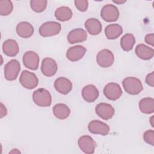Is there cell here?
Segmentation results:
<instances>
[{
  "mask_svg": "<svg viewBox=\"0 0 154 154\" xmlns=\"http://www.w3.org/2000/svg\"><path fill=\"white\" fill-rule=\"evenodd\" d=\"M33 102L38 106H49L52 103V97L50 93L45 88H40L32 94Z\"/></svg>",
  "mask_w": 154,
  "mask_h": 154,
  "instance_id": "obj_1",
  "label": "cell"
},
{
  "mask_svg": "<svg viewBox=\"0 0 154 154\" xmlns=\"http://www.w3.org/2000/svg\"><path fill=\"white\" fill-rule=\"evenodd\" d=\"M122 85L126 93L132 95L138 94L143 89L141 81L135 77H127L122 81Z\"/></svg>",
  "mask_w": 154,
  "mask_h": 154,
  "instance_id": "obj_2",
  "label": "cell"
},
{
  "mask_svg": "<svg viewBox=\"0 0 154 154\" xmlns=\"http://www.w3.org/2000/svg\"><path fill=\"white\" fill-rule=\"evenodd\" d=\"M61 29L60 23L55 21H49L43 23L39 28V34L43 37L54 36L58 34Z\"/></svg>",
  "mask_w": 154,
  "mask_h": 154,
  "instance_id": "obj_3",
  "label": "cell"
},
{
  "mask_svg": "<svg viewBox=\"0 0 154 154\" xmlns=\"http://www.w3.org/2000/svg\"><path fill=\"white\" fill-rule=\"evenodd\" d=\"M20 70V64L19 62L16 59L11 60L4 67L5 78L10 81L16 79Z\"/></svg>",
  "mask_w": 154,
  "mask_h": 154,
  "instance_id": "obj_4",
  "label": "cell"
},
{
  "mask_svg": "<svg viewBox=\"0 0 154 154\" xmlns=\"http://www.w3.org/2000/svg\"><path fill=\"white\" fill-rule=\"evenodd\" d=\"M19 82L24 88L32 90L37 86L38 79L35 73L28 70H23L20 74Z\"/></svg>",
  "mask_w": 154,
  "mask_h": 154,
  "instance_id": "obj_5",
  "label": "cell"
},
{
  "mask_svg": "<svg viewBox=\"0 0 154 154\" xmlns=\"http://www.w3.org/2000/svg\"><path fill=\"white\" fill-rule=\"evenodd\" d=\"M119 11L117 7L112 4L104 5L100 11V16L106 22H111L117 20L119 17Z\"/></svg>",
  "mask_w": 154,
  "mask_h": 154,
  "instance_id": "obj_6",
  "label": "cell"
},
{
  "mask_svg": "<svg viewBox=\"0 0 154 154\" xmlns=\"http://www.w3.org/2000/svg\"><path fill=\"white\" fill-rule=\"evenodd\" d=\"M103 94L108 99L114 101L121 97L122 90L119 84L110 82L105 86L103 88Z\"/></svg>",
  "mask_w": 154,
  "mask_h": 154,
  "instance_id": "obj_7",
  "label": "cell"
},
{
  "mask_svg": "<svg viewBox=\"0 0 154 154\" xmlns=\"http://www.w3.org/2000/svg\"><path fill=\"white\" fill-rule=\"evenodd\" d=\"M114 57L112 52L106 49L100 51L96 56V61L99 66L103 68L109 67L113 64Z\"/></svg>",
  "mask_w": 154,
  "mask_h": 154,
  "instance_id": "obj_8",
  "label": "cell"
},
{
  "mask_svg": "<svg viewBox=\"0 0 154 154\" xmlns=\"http://www.w3.org/2000/svg\"><path fill=\"white\" fill-rule=\"evenodd\" d=\"M80 149L87 154H91L94 152L97 146L96 141L89 135H83L78 141Z\"/></svg>",
  "mask_w": 154,
  "mask_h": 154,
  "instance_id": "obj_9",
  "label": "cell"
},
{
  "mask_svg": "<svg viewBox=\"0 0 154 154\" xmlns=\"http://www.w3.org/2000/svg\"><path fill=\"white\" fill-rule=\"evenodd\" d=\"M39 60L38 54L32 51L26 52L23 55L22 61L23 65L25 67L32 70H36L38 69Z\"/></svg>",
  "mask_w": 154,
  "mask_h": 154,
  "instance_id": "obj_10",
  "label": "cell"
},
{
  "mask_svg": "<svg viewBox=\"0 0 154 154\" xmlns=\"http://www.w3.org/2000/svg\"><path fill=\"white\" fill-rule=\"evenodd\" d=\"M95 111L99 117L105 120L111 119L115 113L114 108L110 104L103 102L96 105Z\"/></svg>",
  "mask_w": 154,
  "mask_h": 154,
  "instance_id": "obj_11",
  "label": "cell"
},
{
  "mask_svg": "<svg viewBox=\"0 0 154 154\" xmlns=\"http://www.w3.org/2000/svg\"><path fill=\"white\" fill-rule=\"evenodd\" d=\"M88 131L94 134H99L101 135H106L109 132V126L97 120H93L91 121L88 125Z\"/></svg>",
  "mask_w": 154,
  "mask_h": 154,
  "instance_id": "obj_12",
  "label": "cell"
},
{
  "mask_svg": "<svg viewBox=\"0 0 154 154\" xmlns=\"http://www.w3.org/2000/svg\"><path fill=\"white\" fill-rule=\"evenodd\" d=\"M57 69V64L54 59L50 57H46L42 60L41 71L45 76L51 77L55 75Z\"/></svg>",
  "mask_w": 154,
  "mask_h": 154,
  "instance_id": "obj_13",
  "label": "cell"
},
{
  "mask_svg": "<svg viewBox=\"0 0 154 154\" xmlns=\"http://www.w3.org/2000/svg\"><path fill=\"white\" fill-rule=\"evenodd\" d=\"M87 49L81 45H76L69 48L66 52L67 58L72 62L81 60L85 55Z\"/></svg>",
  "mask_w": 154,
  "mask_h": 154,
  "instance_id": "obj_14",
  "label": "cell"
},
{
  "mask_svg": "<svg viewBox=\"0 0 154 154\" xmlns=\"http://www.w3.org/2000/svg\"><path fill=\"white\" fill-rule=\"evenodd\" d=\"M72 83L65 77H59L54 82L55 90L62 94H67L72 89Z\"/></svg>",
  "mask_w": 154,
  "mask_h": 154,
  "instance_id": "obj_15",
  "label": "cell"
},
{
  "mask_svg": "<svg viewBox=\"0 0 154 154\" xmlns=\"http://www.w3.org/2000/svg\"><path fill=\"white\" fill-rule=\"evenodd\" d=\"M87 38V33L82 28H75L69 32L67 35V41L70 44H75L85 41Z\"/></svg>",
  "mask_w": 154,
  "mask_h": 154,
  "instance_id": "obj_16",
  "label": "cell"
},
{
  "mask_svg": "<svg viewBox=\"0 0 154 154\" xmlns=\"http://www.w3.org/2000/svg\"><path fill=\"white\" fill-rule=\"evenodd\" d=\"M81 95L85 101L90 103L97 99L99 96V91L94 85L88 84L84 87L81 91Z\"/></svg>",
  "mask_w": 154,
  "mask_h": 154,
  "instance_id": "obj_17",
  "label": "cell"
},
{
  "mask_svg": "<svg viewBox=\"0 0 154 154\" xmlns=\"http://www.w3.org/2000/svg\"><path fill=\"white\" fill-rule=\"evenodd\" d=\"M16 32L20 37L27 38L32 36L34 34V28L28 22H21L16 26Z\"/></svg>",
  "mask_w": 154,
  "mask_h": 154,
  "instance_id": "obj_18",
  "label": "cell"
},
{
  "mask_svg": "<svg viewBox=\"0 0 154 154\" xmlns=\"http://www.w3.org/2000/svg\"><path fill=\"white\" fill-rule=\"evenodd\" d=\"M136 55L138 58L144 60H150L154 55V50L144 44L138 45L135 50Z\"/></svg>",
  "mask_w": 154,
  "mask_h": 154,
  "instance_id": "obj_19",
  "label": "cell"
},
{
  "mask_svg": "<svg viewBox=\"0 0 154 154\" xmlns=\"http://www.w3.org/2000/svg\"><path fill=\"white\" fill-rule=\"evenodd\" d=\"M85 28L88 32L92 35H96L102 31V24L100 22L95 18H89L85 22Z\"/></svg>",
  "mask_w": 154,
  "mask_h": 154,
  "instance_id": "obj_20",
  "label": "cell"
},
{
  "mask_svg": "<svg viewBox=\"0 0 154 154\" xmlns=\"http://www.w3.org/2000/svg\"><path fill=\"white\" fill-rule=\"evenodd\" d=\"M4 53L8 57H15L19 52V48L17 43L13 39L5 40L2 45Z\"/></svg>",
  "mask_w": 154,
  "mask_h": 154,
  "instance_id": "obj_21",
  "label": "cell"
},
{
  "mask_svg": "<svg viewBox=\"0 0 154 154\" xmlns=\"http://www.w3.org/2000/svg\"><path fill=\"white\" fill-rule=\"evenodd\" d=\"M123 32L122 26L117 23H112L107 25L105 29V34L109 40H114L118 38Z\"/></svg>",
  "mask_w": 154,
  "mask_h": 154,
  "instance_id": "obj_22",
  "label": "cell"
},
{
  "mask_svg": "<svg viewBox=\"0 0 154 154\" xmlns=\"http://www.w3.org/2000/svg\"><path fill=\"white\" fill-rule=\"evenodd\" d=\"M53 113L55 117L60 120L67 119L70 113V109L67 105L64 103H57L54 106Z\"/></svg>",
  "mask_w": 154,
  "mask_h": 154,
  "instance_id": "obj_23",
  "label": "cell"
},
{
  "mask_svg": "<svg viewBox=\"0 0 154 154\" xmlns=\"http://www.w3.org/2000/svg\"><path fill=\"white\" fill-rule=\"evenodd\" d=\"M140 110L144 114H152L154 111V99L152 97H144L138 103Z\"/></svg>",
  "mask_w": 154,
  "mask_h": 154,
  "instance_id": "obj_24",
  "label": "cell"
},
{
  "mask_svg": "<svg viewBox=\"0 0 154 154\" xmlns=\"http://www.w3.org/2000/svg\"><path fill=\"white\" fill-rule=\"evenodd\" d=\"M73 15L72 10L68 7L62 6L58 8L55 11L56 19L61 22H65L70 20Z\"/></svg>",
  "mask_w": 154,
  "mask_h": 154,
  "instance_id": "obj_25",
  "label": "cell"
},
{
  "mask_svg": "<svg viewBox=\"0 0 154 154\" xmlns=\"http://www.w3.org/2000/svg\"><path fill=\"white\" fill-rule=\"evenodd\" d=\"M135 43V37L131 33L125 34L120 39V46L122 49L126 52L132 50Z\"/></svg>",
  "mask_w": 154,
  "mask_h": 154,
  "instance_id": "obj_26",
  "label": "cell"
},
{
  "mask_svg": "<svg viewBox=\"0 0 154 154\" xmlns=\"http://www.w3.org/2000/svg\"><path fill=\"white\" fill-rule=\"evenodd\" d=\"M48 1L46 0H31L30 5L32 10L36 13H41L45 11L47 7Z\"/></svg>",
  "mask_w": 154,
  "mask_h": 154,
  "instance_id": "obj_27",
  "label": "cell"
},
{
  "mask_svg": "<svg viewBox=\"0 0 154 154\" xmlns=\"http://www.w3.org/2000/svg\"><path fill=\"white\" fill-rule=\"evenodd\" d=\"M13 9V5L10 0H2L0 1V14L7 16L10 14Z\"/></svg>",
  "mask_w": 154,
  "mask_h": 154,
  "instance_id": "obj_28",
  "label": "cell"
},
{
  "mask_svg": "<svg viewBox=\"0 0 154 154\" xmlns=\"http://www.w3.org/2000/svg\"><path fill=\"white\" fill-rule=\"evenodd\" d=\"M144 141L151 146L154 145V131L153 130H147L143 134Z\"/></svg>",
  "mask_w": 154,
  "mask_h": 154,
  "instance_id": "obj_29",
  "label": "cell"
},
{
  "mask_svg": "<svg viewBox=\"0 0 154 154\" xmlns=\"http://www.w3.org/2000/svg\"><path fill=\"white\" fill-rule=\"evenodd\" d=\"M74 3L76 8L82 12L85 11L88 7V2L87 0H75Z\"/></svg>",
  "mask_w": 154,
  "mask_h": 154,
  "instance_id": "obj_30",
  "label": "cell"
},
{
  "mask_svg": "<svg viewBox=\"0 0 154 154\" xmlns=\"http://www.w3.org/2000/svg\"><path fill=\"white\" fill-rule=\"evenodd\" d=\"M146 82L147 85L151 86L152 87H154V72H152L150 73H149L146 78Z\"/></svg>",
  "mask_w": 154,
  "mask_h": 154,
  "instance_id": "obj_31",
  "label": "cell"
},
{
  "mask_svg": "<svg viewBox=\"0 0 154 154\" xmlns=\"http://www.w3.org/2000/svg\"><path fill=\"white\" fill-rule=\"evenodd\" d=\"M145 42L149 45L153 46V40H154V35L153 33L148 34L145 36Z\"/></svg>",
  "mask_w": 154,
  "mask_h": 154,
  "instance_id": "obj_32",
  "label": "cell"
},
{
  "mask_svg": "<svg viewBox=\"0 0 154 154\" xmlns=\"http://www.w3.org/2000/svg\"><path fill=\"white\" fill-rule=\"evenodd\" d=\"M0 114H1V118H2L3 117L5 116L7 114V110L6 107L4 106V105L1 102V111H0Z\"/></svg>",
  "mask_w": 154,
  "mask_h": 154,
  "instance_id": "obj_33",
  "label": "cell"
},
{
  "mask_svg": "<svg viewBox=\"0 0 154 154\" xmlns=\"http://www.w3.org/2000/svg\"><path fill=\"white\" fill-rule=\"evenodd\" d=\"M113 1V2H114V3H116V4H123V3H125V2H126V0H113L112 1Z\"/></svg>",
  "mask_w": 154,
  "mask_h": 154,
  "instance_id": "obj_34",
  "label": "cell"
},
{
  "mask_svg": "<svg viewBox=\"0 0 154 154\" xmlns=\"http://www.w3.org/2000/svg\"><path fill=\"white\" fill-rule=\"evenodd\" d=\"M10 153H20V151H19L17 149H13L12 151H11Z\"/></svg>",
  "mask_w": 154,
  "mask_h": 154,
  "instance_id": "obj_35",
  "label": "cell"
},
{
  "mask_svg": "<svg viewBox=\"0 0 154 154\" xmlns=\"http://www.w3.org/2000/svg\"><path fill=\"white\" fill-rule=\"evenodd\" d=\"M153 119V116H152V117L150 118V123H151V125H152V127H153V126H153V123H152Z\"/></svg>",
  "mask_w": 154,
  "mask_h": 154,
  "instance_id": "obj_36",
  "label": "cell"
}]
</instances>
